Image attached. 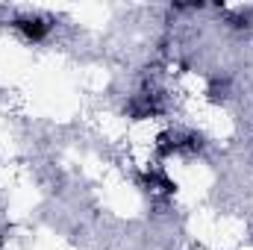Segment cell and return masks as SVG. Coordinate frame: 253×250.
Segmentation results:
<instances>
[{"label": "cell", "mask_w": 253, "mask_h": 250, "mask_svg": "<svg viewBox=\"0 0 253 250\" xmlns=\"http://www.w3.org/2000/svg\"><path fill=\"white\" fill-rule=\"evenodd\" d=\"M18 27L24 30V36L27 39H33V42H42L44 36H47V24L42 21V18H21L18 21Z\"/></svg>", "instance_id": "6da1fadb"}]
</instances>
